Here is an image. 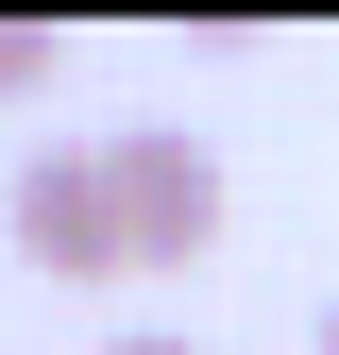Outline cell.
Segmentation results:
<instances>
[{"instance_id": "6da1fadb", "label": "cell", "mask_w": 339, "mask_h": 355, "mask_svg": "<svg viewBox=\"0 0 339 355\" xmlns=\"http://www.w3.org/2000/svg\"><path fill=\"white\" fill-rule=\"evenodd\" d=\"M102 187H119L136 271H204V254H221V153H204L187 119H119V136H102Z\"/></svg>"}, {"instance_id": "7a4b0ae2", "label": "cell", "mask_w": 339, "mask_h": 355, "mask_svg": "<svg viewBox=\"0 0 339 355\" xmlns=\"http://www.w3.org/2000/svg\"><path fill=\"white\" fill-rule=\"evenodd\" d=\"M0 237H17V271H51V288H119V271H136L119 187H102V136H85V153L34 136V153H17V187H0Z\"/></svg>"}, {"instance_id": "3957f363", "label": "cell", "mask_w": 339, "mask_h": 355, "mask_svg": "<svg viewBox=\"0 0 339 355\" xmlns=\"http://www.w3.org/2000/svg\"><path fill=\"white\" fill-rule=\"evenodd\" d=\"M51 68V17H0V85H34Z\"/></svg>"}, {"instance_id": "277c9868", "label": "cell", "mask_w": 339, "mask_h": 355, "mask_svg": "<svg viewBox=\"0 0 339 355\" xmlns=\"http://www.w3.org/2000/svg\"><path fill=\"white\" fill-rule=\"evenodd\" d=\"M102 355H204V338H170V322H136V338H102Z\"/></svg>"}, {"instance_id": "5b68a950", "label": "cell", "mask_w": 339, "mask_h": 355, "mask_svg": "<svg viewBox=\"0 0 339 355\" xmlns=\"http://www.w3.org/2000/svg\"><path fill=\"white\" fill-rule=\"evenodd\" d=\"M306 355H339V288H322V322H306Z\"/></svg>"}]
</instances>
